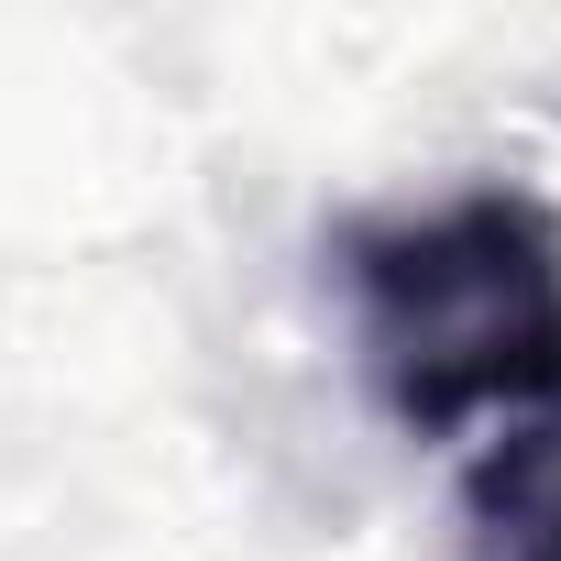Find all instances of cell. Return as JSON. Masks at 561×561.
Here are the masks:
<instances>
[{"instance_id": "1", "label": "cell", "mask_w": 561, "mask_h": 561, "mask_svg": "<svg viewBox=\"0 0 561 561\" xmlns=\"http://www.w3.org/2000/svg\"><path fill=\"white\" fill-rule=\"evenodd\" d=\"M331 287L375 408L462 462L484 495H528L561 462V209L473 176L353 209Z\"/></svg>"}, {"instance_id": "2", "label": "cell", "mask_w": 561, "mask_h": 561, "mask_svg": "<svg viewBox=\"0 0 561 561\" xmlns=\"http://www.w3.org/2000/svg\"><path fill=\"white\" fill-rule=\"evenodd\" d=\"M495 561H561V484L550 495H506V550Z\"/></svg>"}]
</instances>
